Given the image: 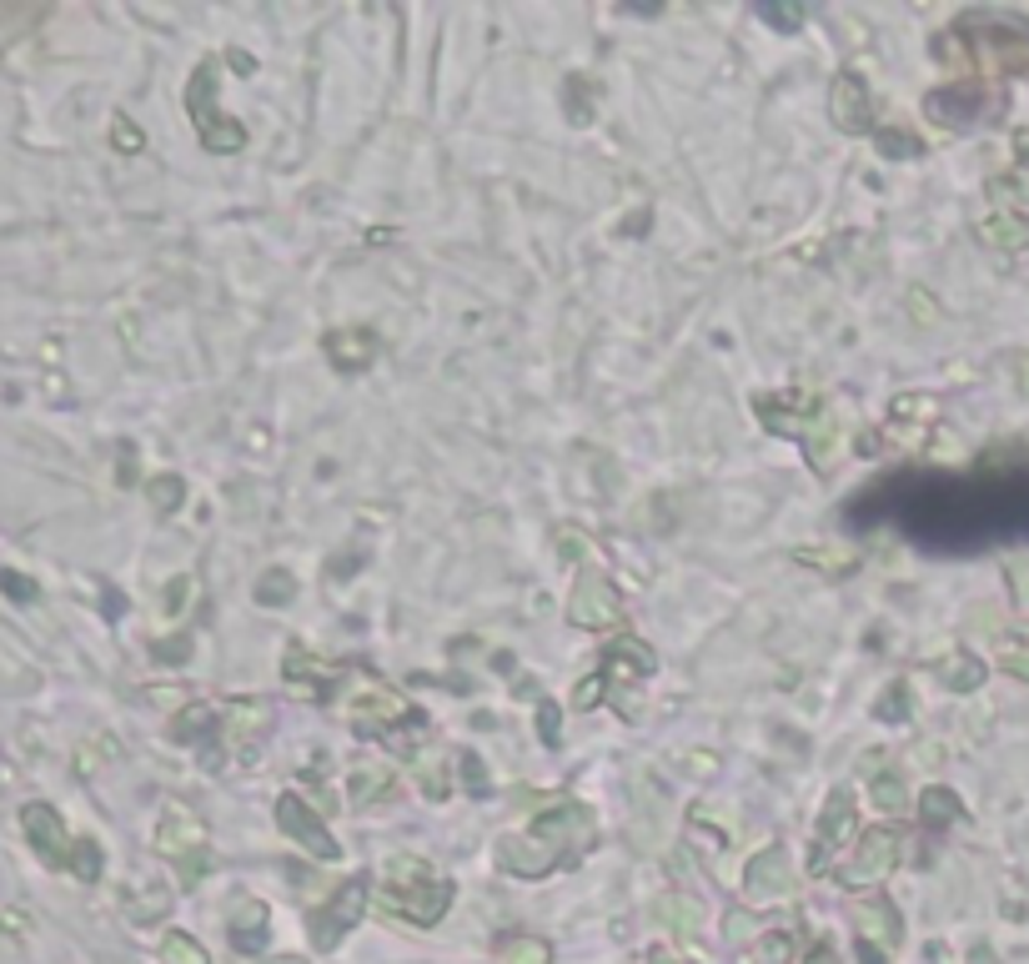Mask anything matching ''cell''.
Masks as SVG:
<instances>
[{"mask_svg":"<svg viewBox=\"0 0 1029 964\" xmlns=\"http://www.w3.org/2000/svg\"><path fill=\"white\" fill-rule=\"evenodd\" d=\"M939 46H959V55H950L944 65L959 71H979V76H1009V71H1029V21L1000 11H965L954 21Z\"/></svg>","mask_w":1029,"mask_h":964,"instance_id":"1","label":"cell"},{"mask_svg":"<svg viewBox=\"0 0 1029 964\" xmlns=\"http://www.w3.org/2000/svg\"><path fill=\"white\" fill-rule=\"evenodd\" d=\"M382 910L397 914V919H407V925H437L447 914V904H452V885L447 879H437L432 874L427 860H418V854H397V860H387V869H382Z\"/></svg>","mask_w":1029,"mask_h":964,"instance_id":"2","label":"cell"},{"mask_svg":"<svg viewBox=\"0 0 1029 964\" xmlns=\"http://www.w3.org/2000/svg\"><path fill=\"white\" fill-rule=\"evenodd\" d=\"M216 86H222V81H216V61L207 55V61L191 71V86H186V111H191L196 136H201V146H207L211 157H232V151H241V146H247V126L216 111Z\"/></svg>","mask_w":1029,"mask_h":964,"instance_id":"3","label":"cell"},{"mask_svg":"<svg viewBox=\"0 0 1029 964\" xmlns=\"http://www.w3.org/2000/svg\"><path fill=\"white\" fill-rule=\"evenodd\" d=\"M900 860H904V835L894 829V824H879V829H869V835L854 844V860L839 869V885L854 889V894L884 885L889 874L900 869Z\"/></svg>","mask_w":1029,"mask_h":964,"instance_id":"4","label":"cell"},{"mask_svg":"<svg viewBox=\"0 0 1029 964\" xmlns=\"http://www.w3.org/2000/svg\"><path fill=\"white\" fill-rule=\"evenodd\" d=\"M568 623H573V628H593V633H598V628L623 623V598H618V588L608 583V573H603L598 563H583L573 598H568Z\"/></svg>","mask_w":1029,"mask_h":964,"instance_id":"5","label":"cell"},{"mask_svg":"<svg viewBox=\"0 0 1029 964\" xmlns=\"http://www.w3.org/2000/svg\"><path fill=\"white\" fill-rule=\"evenodd\" d=\"M362 910H367V879L357 874V879H342L337 885V894L322 904V910H312V919H307V935H312V944L317 950H337L342 939H347V929L362 919Z\"/></svg>","mask_w":1029,"mask_h":964,"instance_id":"6","label":"cell"},{"mask_svg":"<svg viewBox=\"0 0 1029 964\" xmlns=\"http://www.w3.org/2000/svg\"><path fill=\"white\" fill-rule=\"evenodd\" d=\"M994 106H1004L994 91H984V86H975V81H950V86L929 91L925 111H929V121H939V126L965 131V126H979V116L994 111Z\"/></svg>","mask_w":1029,"mask_h":964,"instance_id":"7","label":"cell"},{"mask_svg":"<svg viewBox=\"0 0 1029 964\" xmlns=\"http://www.w3.org/2000/svg\"><path fill=\"white\" fill-rule=\"evenodd\" d=\"M276 829L292 839V844H301L307 854H317V860H337L342 854V844L332 839V829H326L322 819H317V808L307 804V799H297V794H276Z\"/></svg>","mask_w":1029,"mask_h":964,"instance_id":"8","label":"cell"},{"mask_svg":"<svg viewBox=\"0 0 1029 964\" xmlns=\"http://www.w3.org/2000/svg\"><path fill=\"white\" fill-rule=\"evenodd\" d=\"M157 849L161 854H171V860H182L186 864V874H201L207 869V860H201V849H207V824L196 819L191 808H182V804H171L166 814H161V824H157Z\"/></svg>","mask_w":1029,"mask_h":964,"instance_id":"9","label":"cell"},{"mask_svg":"<svg viewBox=\"0 0 1029 964\" xmlns=\"http://www.w3.org/2000/svg\"><path fill=\"white\" fill-rule=\"evenodd\" d=\"M829 116L844 136H869L873 131V96L869 81L859 71H839L834 86H829Z\"/></svg>","mask_w":1029,"mask_h":964,"instance_id":"10","label":"cell"},{"mask_svg":"<svg viewBox=\"0 0 1029 964\" xmlns=\"http://www.w3.org/2000/svg\"><path fill=\"white\" fill-rule=\"evenodd\" d=\"M282 678H287V693L301 699V704H326L337 693V668L322 664L317 653H307L301 643L287 648V664H282Z\"/></svg>","mask_w":1029,"mask_h":964,"instance_id":"11","label":"cell"},{"mask_svg":"<svg viewBox=\"0 0 1029 964\" xmlns=\"http://www.w3.org/2000/svg\"><path fill=\"white\" fill-rule=\"evenodd\" d=\"M562 849L553 844L547 835H537V829H528V835H508L503 844H497V864L508 874H522V879H537V874L558 869Z\"/></svg>","mask_w":1029,"mask_h":964,"instance_id":"12","label":"cell"},{"mask_svg":"<svg viewBox=\"0 0 1029 964\" xmlns=\"http://www.w3.org/2000/svg\"><path fill=\"white\" fill-rule=\"evenodd\" d=\"M848 835H854V794H848V789H834V794L823 799L819 829H814V849H808V869H823L829 854H834Z\"/></svg>","mask_w":1029,"mask_h":964,"instance_id":"13","label":"cell"},{"mask_svg":"<svg viewBox=\"0 0 1029 964\" xmlns=\"http://www.w3.org/2000/svg\"><path fill=\"white\" fill-rule=\"evenodd\" d=\"M598 673L608 683H639V678L658 673V658H653V648L643 639H612L598 653Z\"/></svg>","mask_w":1029,"mask_h":964,"instance_id":"14","label":"cell"},{"mask_svg":"<svg viewBox=\"0 0 1029 964\" xmlns=\"http://www.w3.org/2000/svg\"><path fill=\"white\" fill-rule=\"evenodd\" d=\"M789 885H794V864H789V849L783 844H769L754 864H748V874H743L748 900H783Z\"/></svg>","mask_w":1029,"mask_h":964,"instance_id":"15","label":"cell"},{"mask_svg":"<svg viewBox=\"0 0 1029 964\" xmlns=\"http://www.w3.org/2000/svg\"><path fill=\"white\" fill-rule=\"evenodd\" d=\"M326 357L342 367V372H362L372 357H377V337L367 326H337L326 332Z\"/></svg>","mask_w":1029,"mask_h":964,"instance_id":"16","label":"cell"},{"mask_svg":"<svg viewBox=\"0 0 1029 964\" xmlns=\"http://www.w3.org/2000/svg\"><path fill=\"white\" fill-rule=\"evenodd\" d=\"M26 835H30V844L46 854L51 864H65L71 854H65V829H61V819H55V808H46V804H30L26 808Z\"/></svg>","mask_w":1029,"mask_h":964,"instance_id":"17","label":"cell"},{"mask_svg":"<svg viewBox=\"0 0 1029 964\" xmlns=\"http://www.w3.org/2000/svg\"><path fill=\"white\" fill-rule=\"evenodd\" d=\"M934 673L944 678V689H954V693H969V689H979V683H984V664H979L969 648L944 653V658L934 664Z\"/></svg>","mask_w":1029,"mask_h":964,"instance_id":"18","label":"cell"},{"mask_svg":"<svg viewBox=\"0 0 1029 964\" xmlns=\"http://www.w3.org/2000/svg\"><path fill=\"white\" fill-rule=\"evenodd\" d=\"M261 718H266V704H261V699H241V704L226 708V743H232L236 754H247L241 739H261V733H266Z\"/></svg>","mask_w":1029,"mask_h":964,"instance_id":"19","label":"cell"},{"mask_svg":"<svg viewBox=\"0 0 1029 964\" xmlns=\"http://www.w3.org/2000/svg\"><path fill=\"white\" fill-rule=\"evenodd\" d=\"M979 236H984L990 247L1025 251V247H1029V217H1019V211H1000V217H984V222H979Z\"/></svg>","mask_w":1029,"mask_h":964,"instance_id":"20","label":"cell"},{"mask_svg":"<svg viewBox=\"0 0 1029 964\" xmlns=\"http://www.w3.org/2000/svg\"><path fill=\"white\" fill-rule=\"evenodd\" d=\"M232 944L241 954H257L261 944H266V904H261V900L241 904V914L232 919Z\"/></svg>","mask_w":1029,"mask_h":964,"instance_id":"21","label":"cell"},{"mask_svg":"<svg viewBox=\"0 0 1029 964\" xmlns=\"http://www.w3.org/2000/svg\"><path fill=\"white\" fill-rule=\"evenodd\" d=\"M497 964H553V944L537 935H503L497 939Z\"/></svg>","mask_w":1029,"mask_h":964,"instance_id":"22","label":"cell"},{"mask_svg":"<svg viewBox=\"0 0 1029 964\" xmlns=\"http://www.w3.org/2000/svg\"><path fill=\"white\" fill-rule=\"evenodd\" d=\"M954 819H959V794H954V789L934 783V789H925V794H919V824L944 829V824H954Z\"/></svg>","mask_w":1029,"mask_h":964,"instance_id":"23","label":"cell"},{"mask_svg":"<svg viewBox=\"0 0 1029 964\" xmlns=\"http://www.w3.org/2000/svg\"><path fill=\"white\" fill-rule=\"evenodd\" d=\"M873 146H879V157L884 161H919L925 157V141L904 126H879L873 131Z\"/></svg>","mask_w":1029,"mask_h":964,"instance_id":"24","label":"cell"},{"mask_svg":"<svg viewBox=\"0 0 1029 964\" xmlns=\"http://www.w3.org/2000/svg\"><path fill=\"white\" fill-rule=\"evenodd\" d=\"M251 593H257L261 608H287V603H297V573H287V568H266Z\"/></svg>","mask_w":1029,"mask_h":964,"instance_id":"25","label":"cell"},{"mask_svg":"<svg viewBox=\"0 0 1029 964\" xmlns=\"http://www.w3.org/2000/svg\"><path fill=\"white\" fill-rule=\"evenodd\" d=\"M392 779H397V774H392L387 764H357L347 794H352V804H377V794H387Z\"/></svg>","mask_w":1029,"mask_h":964,"instance_id":"26","label":"cell"},{"mask_svg":"<svg viewBox=\"0 0 1029 964\" xmlns=\"http://www.w3.org/2000/svg\"><path fill=\"white\" fill-rule=\"evenodd\" d=\"M794 558L808 563V568H819V573H829V578H844V573H854V568H859L848 547H798Z\"/></svg>","mask_w":1029,"mask_h":964,"instance_id":"27","label":"cell"},{"mask_svg":"<svg viewBox=\"0 0 1029 964\" xmlns=\"http://www.w3.org/2000/svg\"><path fill=\"white\" fill-rule=\"evenodd\" d=\"M869 794H873V804L884 808V814H904V808H909V789H904V779H900L894 769L873 774V779H869Z\"/></svg>","mask_w":1029,"mask_h":964,"instance_id":"28","label":"cell"},{"mask_svg":"<svg viewBox=\"0 0 1029 964\" xmlns=\"http://www.w3.org/2000/svg\"><path fill=\"white\" fill-rule=\"evenodd\" d=\"M873 714H879V724H909V714H914V693H909V683H889V689L879 693V704H873Z\"/></svg>","mask_w":1029,"mask_h":964,"instance_id":"29","label":"cell"},{"mask_svg":"<svg viewBox=\"0 0 1029 964\" xmlns=\"http://www.w3.org/2000/svg\"><path fill=\"white\" fill-rule=\"evenodd\" d=\"M418 783H422V794L443 804V799L452 794V764H443V758H422V764H418Z\"/></svg>","mask_w":1029,"mask_h":964,"instance_id":"30","label":"cell"},{"mask_svg":"<svg viewBox=\"0 0 1029 964\" xmlns=\"http://www.w3.org/2000/svg\"><path fill=\"white\" fill-rule=\"evenodd\" d=\"M562 101H568V121H573V126H587V121H593V96H587V76H568V86H562Z\"/></svg>","mask_w":1029,"mask_h":964,"instance_id":"31","label":"cell"},{"mask_svg":"<svg viewBox=\"0 0 1029 964\" xmlns=\"http://www.w3.org/2000/svg\"><path fill=\"white\" fill-rule=\"evenodd\" d=\"M161 960L166 964H211L207 950H201L191 935H166L161 939Z\"/></svg>","mask_w":1029,"mask_h":964,"instance_id":"32","label":"cell"},{"mask_svg":"<svg viewBox=\"0 0 1029 964\" xmlns=\"http://www.w3.org/2000/svg\"><path fill=\"white\" fill-rule=\"evenodd\" d=\"M182 497H186V482L176 478V472H161V478L151 482V508L157 512H176L182 508Z\"/></svg>","mask_w":1029,"mask_h":964,"instance_id":"33","label":"cell"},{"mask_svg":"<svg viewBox=\"0 0 1029 964\" xmlns=\"http://www.w3.org/2000/svg\"><path fill=\"white\" fill-rule=\"evenodd\" d=\"M758 21H769L773 30H798V26H804V5H779V0H764V5H758Z\"/></svg>","mask_w":1029,"mask_h":964,"instance_id":"34","label":"cell"},{"mask_svg":"<svg viewBox=\"0 0 1029 964\" xmlns=\"http://www.w3.org/2000/svg\"><path fill=\"white\" fill-rule=\"evenodd\" d=\"M537 739H543L547 749H558V743H562V714H558V704H553V699H543V704H537Z\"/></svg>","mask_w":1029,"mask_h":964,"instance_id":"35","label":"cell"},{"mask_svg":"<svg viewBox=\"0 0 1029 964\" xmlns=\"http://www.w3.org/2000/svg\"><path fill=\"white\" fill-rule=\"evenodd\" d=\"M1000 668L1004 673H1019V678H1029V639H1009L1000 648Z\"/></svg>","mask_w":1029,"mask_h":964,"instance_id":"36","label":"cell"},{"mask_svg":"<svg viewBox=\"0 0 1029 964\" xmlns=\"http://www.w3.org/2000/svg\"><path fill=\"white\" fill-rule=\"evenodd\" d=\"M789 954H794V939H789V935H769L754 950V960L758 964H789Z\"/></svg>","mask_w":1029,"mask_h":964,"instance_id":"37","label":"cell"},{"mask_svg":"<svg viewBox=\"0 0 1029 964\" xmlns=\"http://www.w3.org/2000/svg\"><path fill=\"white\" fill-rule=\"evenodd\" d=\"M207 729H211V708L207 704L186 708V714L176 718V739H196V733H207Z\"/></svg>","mask_w":1029,"mask_h":964,"instance_id":"38","label":"cell"},{"mask_svg":"<svg viewBox=\"0 0 1029 964\" xmlns=\"http://www.w3.org/2000/svg\"><path fill=\"white\" fill-rule=\"evenodd\" d=\"M603 693H608V678H603V673H593V678H583V689H578V699H573V704H578V708H593V704H598V699H603Z\"/></svg>","mask_w":1029,"mask_h":964,"instance_id":"39","label":"cell"},{"mask_svg":"<svg viewBox=\"0 0 1029 964\" xmlns=\"http://www.w3.org/2000/svg\"><path fill=\"white\" fill-rule=\"evenodd\" d=\"M186 653H191V639H186V633H176V639H166L157 648V658H161V664H182Z\"/></svg>","mask_w":1029,"mask_h":964,"instance_id":"40","label":"cell"},{"mask_svg":"<svg viewBox=\"0 0 1029 964\" xmlns=\"http://www.w3.org/2000/svg\"><path fill=\"white\" fill-rule=\"evenodd\" d=\"M186 598H191V578H176V583L166 588V613H171V618L186 608Z\"/></svg>","mask_w":1029,"mask_h":964,"instance_id":"41","label":"cell"},{"mask_svg":"<svg viewBox=\"0 0 1029 964\" xmlns=\"http://www.w3.org/2000/svg\"><path fill=\"white\" fill-rule=\"evenodd\" d=\"M462 764H468V789H472V794H487V769H483V758L462 754Z\"/></svg>","mask_w":1029,"mask_h":964,"instance_id":"42","label":"cell"},{"mask_svg":"<svg viewBox=\"0 0 1029 964\" xmlns=\"http://www.w3.org/2000/svg\"><path fill=\"white\" fill-rule=\"evenodd\" d=\"M226 65H232V71H241V76H257V55H251V51H236V46H232V51H226Z\"/></svg>","mask_w":1029,"mask_h":964,"instance_id":"43","label":"cell"},{"mask_svg":"<svg viewBox=\"0 0 1029 964\" xmlns=\"http://www.w3.org/2000/svg\"><path fill=\"white\" fill-rule=\"evenodd\" d=\"M116 146H121V151H141V131H136V126H116Z\"/></svg>","mask_w":1029,"mask_h":964,"instance_id":"44","label":"cell"},{"mask_svg":"<svg viewBox=\"0 0 1029 964\" xmlns=\"http://www.w3.org/2000/svg\"><path fill=\"white\" fill-rule=\"evenodd\" d=\"M5 588H11L15 598H36V588H30L26 578H15V573H5Z\"/></svg>","mask_w":1029,"mask_h":964,"instance_id":"45","label":"cell"},{"mask_svg":"<svg viewBox=\"0 0 1029 964\" xmlns=\"http://www.w3.org/2000/svg\"><path fill=\"white\" fill-rule=\"evenodd\" d=\"M1015 151H1019V161L1029 166V131H1019V136H1015Z\"/></svg>","mask_w":1029,"mask_h":964,"instance_id":"46","label":"cell"},{"mask_svg":"<svg viewBox=\"0 0 1029 964\" xmlns=\"http://www.w3.org/2000/svg\"><path fill=\"white\" fill-rule=\"evenodd\" d=\"M1019 382H1025V392H1029V357H1019Z\"/></svg>","mask_w":1029,"mask_h":964,"instance_id":"47","label":"cell"},{"mask_svg":"<svg viewBox=\"0 0 1029 964\" xmlns=\"http://www.w3.org/2000/svg\"><path fill=\"white\" fill-rule=\"evenodd\" d=\"M653 964H668V960H653Z\"/></svg>","mask_w":1029,"mask_h":964,"instance_id":"48","label":"cell"}]
</instances>
